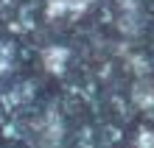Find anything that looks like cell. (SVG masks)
Segmentation results:
<instances>
[{
	"mask_svg": "<svg viewBox=\"0 0 154 148\" xmlns=\"http://www.w3.org/2000/svg\"><path fill=\"white\" fill-rule=\"evenodd\" d=\"M93 3L95 0H48L45 3V14H48V20H70V17L76 20Z\"/></svg>",
	"mask_w": 154,
	"mask_h": 148,
	"instance_id": "6da1fadb",
	"label": "cell"
},
{
	"mask_svg": "<svg viewBox=\"0 0 154 148\" xmlns=\"http://www.w3.org/2000/svg\"><path fill=\"white\" fill-rule=\"evenodd\" d=\"M70 62V50L62 48V45H48L42 50V67L51 73V76H62Z\"/></svg>",
	"mask_w": 154,
	"mask_h": 148,
	"instance_id": "7a4b0ae2",
	"label": "cell"
},
{
	"mask_svg": "<svg viewBox=\"0 0 154 148\" xmlns=\"http://www.w3.org/2000/svg\"><path fill=\"white\" fill-rule=\"evenodd\" d=\"M132 104L140 106V109H154V81L151 78H143L134 84L132 89Z\"/></svg>",
	"mask_w": 154,
	"mask_h": 148,
	"instance_id": "3957f363",
	"label": "cell"
},
{
	"mask_svg": "<svg viewBox=\"0 0 154 148\" xmlns=\"http://www.w3.org/2000/svg\"><path fill=\"white\" fill-rule=\"evenodd\" d=\"M134 148H154V128H140L134 134Z\"/></svg>",
	"mask_w": 154,
	"mask_h": 148,
	"instance_id": "277c9868",
	"label": "cell"
},
{
	"mask_svg": "<svg viewBox=\"0 0 154 148\" xmlns=\"http://www.w3.org/2000/svg\"><path fill=\"white\" fill-rule=\"evenodd\" d=\"M8 67H11V48L0 42V76H3Z\"/></svg>",
	"mask_w": 154,
	"mask_h": 148,
	"instance_id": "5b68a950",
	"label": "cell"
}]
</instances>
